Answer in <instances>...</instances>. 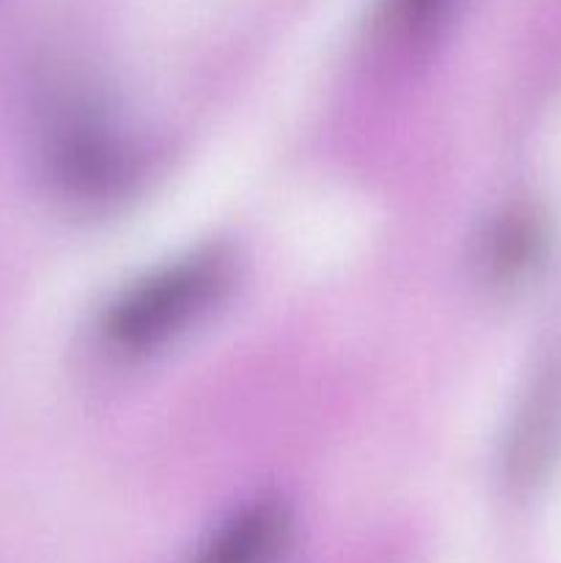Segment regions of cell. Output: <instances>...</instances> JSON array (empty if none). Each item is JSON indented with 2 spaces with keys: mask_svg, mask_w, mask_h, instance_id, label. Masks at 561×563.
Segmentation results:
<instances>
[{
  "mask_svg": "<svg viewBox=\"0 0 561 563\" xmlns=\"http://www.w3.org/2000/svg\"><path fill=\"white\" fill-rule=\"evenodd\" d=\"M231 258L220 251H196L157 267L127 286L105 313L110 346L141 355L196 328L229 291Z\"/></svg>",
  "mask_w": 561,
  "mask_h": 563,
  "instance_id": "6da1fadb",
  "label": "cell"
},
{
  "mask_svg": "<svg viewBox=\"0 0 561 563\" xmlns=\"http://www.w3.org/2000/svg\"><path fill=\"white\" fill-rule=\"evenodd\" d=\"M289 506L275 495H262L231 511L193 563H273L289 542Z\"/></svg>",
  "mask_w": 561,
  "mask_h": 563,
  "instance_id": "7a4b0ae2",
  "label": "cell"
}]
</instances>
